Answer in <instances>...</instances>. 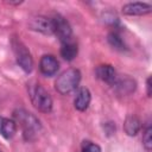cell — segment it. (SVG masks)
<instances>
[{
	"label": "cell",
	"mask_w": 152,
	"mask_h": 152,
	"mask_svg": "<svg viewBox=\"0 0 152 152\" xmlns=\"http://www.w3.org/2000/svg\"><path fill=\"white\" fill-rule=\"evenodd\" d=\"M13 118L15 124H18L23 129V137L27 141L36 139L38 133L42 131V124L32 113L19 108L13 112Z\"/></svg>",
	"instance_id": "1"
},
{
	"label": "cell",
	"mask_w": 152,
	"mask_h": 152,
	"mask_svg": "<svg viewBox=\"0 0 152 152\" xmlns=\"http://www.w3.org/2000/svg\"><path fill=\"white\" fill-rule=\"evenodd\" d=\"M81 71L76 68H69L61 72L55 81V89L61 95H68L78 88L81 82Z\"/></svg>",
	"instance_id": "2"
},
{
	"label": "cell",
	"mask_w": 152,
	"mask_h": 152,
	"mask_svg": "<svg viewBox=\"0 0 152 152\" xmlns=\"http://www.w3.org/2000/svg\"><path fill=\"white\" fill-rule=\"evenodd\" d=\"M28 96L34 108L39 112L48 114L52 110V97L40 83L32 82L28 84Z\"/></svg>",
	"instance_id": "3"
},
{
	"label": "cell",
	"mask_w": 152,
	"mask_h": 152,
	"mask_svg": "<svg viewBox=\"0 0 152 152\" xmlns=\"http://www.w3.org/2000/svg\"><path fill=\"white\" fill-rule=\"evenodd\" d=\"M12 49L17 59L18 65L26 72L30 74L33 69V58L28 51V49L26 48V45L17 37L12 38Z\"/></svg>",
	"instance_id": "4"
},
{
	"label": "cell",
	"mask_w": 152,
	"mask_h": 152,
	"mask_svg": "<svg viewBox=\"0 0 152 152\" xmlns=\"http://www.w3.org/2000/svg\"><path fill=\"white\" fill-rule=\"evenodd\" d=\"M52 30L53 34L57 36L61 43L72 40V30L69 21L61 14H55L52 18Z\"/></svg>",
	"instance_id": "5"
},
{
	"label": "cell",
	"mask_w": 152,
	"mask_h": 152,
	"mask_svg": "<svg viewBox=\"0 0 152 152\" xmlns=\"http://www.w3.org/2000/svg\"><path fill=\"white\" fill-rule=\"evenodd\" d=\"M59 69V62L53 55H43L39 61V71L46 76L51 77L57 74Z\"/></svg>",
	"instance_id": "6"
},
{
	"label": "cell",
	"mask_w": 152,
	"mask_h": 152,
	"mask_svg": "<svg viewBox=\"0 0 152 152\" xmlns=\"http://www.w3.org/2000/svg\"><path fill=\"white\" fill-rule=\"evenodd\" d=\"M28 26L31 30L40 32L43 34H53L51 18H48L44 15H36L30 20Z\"/></svg>",
	"instance_id": "7"
},
{
	"label": "cell",
	"mask_w": 152,
	"mask_h": 152,
	"mask_svg": "<svg viewBox=\"0 0 152 152\" xmlns=\"http://www.w3.org/2000/svg\"><path fill=\"white\" fill-rule=\"evenodd\" d=\"M95 76L100 81H102V82H104L109 86H113L115 83L116 78H118L116 70L110 64H100V65H97L95 68Z\"/></svg>",
	"instance_id": "8"
},
{
	"label": "cell",
	"mask_w": 152,
	"mask_h": 152,
	"mask_svg": "<svg viewBox=\"0 0 152 152\" xmlns=\"http://www.w3.org/2000/svg\"><path fill=\"white\" fill-rule=\"evenodd\" d=\"M152 12V6L147 2H128L122 6V13L125 15L137 17L146 15Z\"/></svg>",
	"instance_id": "9"
},
{
	"label": "cell",
	"mask_w": 152,
	"mask_h": 152,
	"mask_svg": "<svg viewBox=\"0 0 152 152\" xmlns=\"http://www.w3.org/2000/svg\"><path fill=\"white\" fill-rule=\"evenodd\" d=\"M90 100H91V94H90L89 89L86 87H80L77 89L75 99H74V106L77 110L84 112L88 109Z\"/></svg>",
	"instance_id": "10"
},
{
	"label": "cell",
	"mask_w": 152,
	"mask_h": 152,
	"mask_svg": "<svg viewBox=\"0 0 152 152\" xmlns=\"http://www.w3.org/2000/svg\"><path fill=\"white\" fill-rule=\"evenodd\" d=\"M116 93L120 95H129L132 94L137 88V82L131 77H124V78H116L115 83L113 84Z\"/></svg>",
	"instance_id": "11"
},
{
	"label": "cell",
	"mask_w": 152,
	"mask_h": 152,
	"mask_svg": "<svg viewBox=\"0 0 152 152\" xmlns=\"http://www.w3.org/2000/svg\"><path fill=\"white\" fill-rule=\"evenodd\" d=\"M17 133V124L14 120L0 116V134L5 139H12Z\"/></svg>",
	"instance_id": "12"
},
{
	"label": "cell",
	"mask_w": 152,
	"mask_h": 152,
	"mask_svg": "<svg viewBox=\"0 0 152 152\" xmlns=\"http://www.w3.org/2000/svg\"><path fill=\"white\" fill-rule=\"evenodd\" d=\"M141 129V121L135 115H128L124 122V131L129 137H135Z\"/></svg>",
	"instance_id": "13"
},
{
	"label": "cell",
	"mask_w": 152,
	"mask_h": 152,
	"mask_svg": "<svg viewBox=\"0 0 152 152\" xmlns=\"http://www.w3.org/2000/svg\"><path fill=\"white\" fill-rule=\"evenodd\" d=\"M59 52H61V56L63 57V59L70 62V61L75 59V57L77 56V53H78V46L72 40L65 42V43H62Z\"/></svg>",
	"instance_id": "14"
},
{
	"label": "cell",
	"mask_w": 152,
	"mask_h": 152,
	"mask_svg": "<svg viewBox=\"0 0 152 152\" xmlns=\"http://www.w3.org/2000/svg\"><path fill=\"white\" fill-rule=\"evenodd\" d=\"M107 40H108L110 46H113L114 49H116L119 51L127 50V46H126L124 39L121 38V36L118 32H109L107 36Z\"/></svg>",
	"instance_id": "15"
},
{
	"label": "cell",
	"mask_w": 152,
	"mask_h": 152,
	"mask_svg": "<svg viewBox=\"0 0 152 152\" xmlns=\"http://www.w3.org/2000/svg\"><path fill=\"white\" fill-rule=\"evenodd\" d=\"M142 147L145 148L146 152L152 151V127L150 122L146 125V127L142 131Z\"/></svg>",
	"instance_id": "16"
},
{
	"label": "cell",
	"mask_w": 152,
	"mask_h": 152,
	"mask_svg": "<svg viewBox=\"0 0 152 152\" xmlns=\"http://www.w3.org/2000/svg\"><path fill=\"white\" fill-rule=\"evenodd\" d=\"M81 152H102V150L97 144H95L93 141H89V140H84L83 144H82Z\"/></svg>",
	"instance_id": "17"
},
{
	"label": "cell",
	"mask_w": 152,
	"mask_h": 152,
	"mask_svg": "<svg viewBox=\"0 0 152 152\" xmlns=\"http://www.w3.org/2000/svg\"><path fill=\"white\" fill-rule=\"evenodd\" d=\"M151 76H148L147 77V80H146V93H147V96L150 97L151 96V94H152V91H151Z\"/></svg>",
	"instance_id": "18"
},
{
	"label": "cell",
	"mask_w": 152,
	"mask_h": 152,
	"mask_svg": "<svg viewBox=\"0 0 152 152\" xmlns=\"http://www.w3.org/2000/svg\"><path fill=\"white\" fill-rule=\"evenodd\" d=\"M0 152H1V150H0Z\"/></svg>",
	"instance_id": "19"
}]
</instances>
